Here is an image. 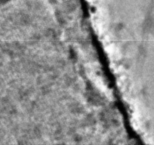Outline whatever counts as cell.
Instances as JSON below:
<instances>
[{
  "instance_id": "obj_1",
  "label": "cell",
  "mask_w": 154,
  "mask_h": 145,
  "mask_svg": "<svg viewBox=\"0 0 154 145\" xmlns=\"http://www.w3.org/2000/svg\"><path fill=\"white\" fill-rule=\"evenodd\" d=\"M1 1V5H7L9 2H10L11 0H0Z\"/></svg>"
}]
</instances>
